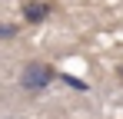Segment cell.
Listing matches in <instances>:
<instances>
[{"instance_id":"7a4b0ae2","label":"cell","mask_w":123,"mask_h":119,"mask_svg":"<svg viewBox=\"0 0 123 119\" xmlns=\"http://www.w3.org/2000/svg\"><path fill=\"white\" fill-rule=\"evenodd\" d=\"M53 10H57V7H53L50 0H23L20 3V17H23V23H30V27L47 23V17H50Z\"/></svg>"},{"instance_id":"277c9868","label":"cell","mask_w":123,"mask_h":119,"mask_svg":"<svg viewBox=\"0 0 123 119\" xmlns=\"http://www.w3.org/2000/svg\"><path fill=\"white\" fill-rule=\"evenodd\" d=\"M117 76H120V79H123V63H120V66H117Z\"/></svg>"},{"instance_id":"3957f363","label":"cell","mask_w":123,"mask_h":119,"mask_svg":"<svg viewBox=\"0 0 123 119\" xmlns=\"http://www.w3.org/2000/svg\"><path fill=\"white\" fill-rule=\"evenodd\" d=\"M17 33H20L17 23H3V20H0V40H13Z\"/></svg>"},{"instance_id":"6da1fadb","label":"cell","mask_w":123,"mask_h":119,"mask_svg":"<svg viewBox=\"0 0 123 119\" xmlns=\"http://www.w3.org/2000/svg\"><path fill=\"white\" fill-rule=\"evenodd\" d=\"M60 76L50 63H40V60H30L27 66L20 70V86L27 89V93H40V89H47L53 79Z\"/></svg>"}]
</instances>
